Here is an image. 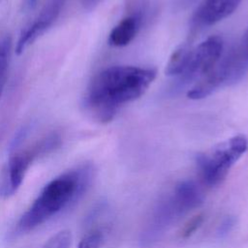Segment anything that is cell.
Masks as SVG:
<instances>
[{
	"label": "cell",
	"instance_id": "obj_4",
	"mask_svg": "<svg viewBox=\"0 0 248 248\" xmlns=\"http://www.w3.org/2000/svg\"><path fill=\"white\" fill-rule=\"evenodd\" d=\"M223 46L224 43L221 37L211 36L192 48L185 70L177 77L176 86L182 87L192 81H198L210 72L220 60Z\"/></svg>",
	"mask_w": 248,
	"mask_h": 248
},
{
	"label": "cell",
	"instance_id": "obj_12",
	"mask_svg": "<svg viewBox=\"0 0 248 248\" xmlns=\"http://www.w3.org/2000/svg\"><path fill=\"white\" fill-rule=\"evenodd\" d=\"M103 232L99 230H93L85 234L79 241L78 248H100L103 242Z\"/></svg>",
	"mask_w": 248,
	"mask_h": 248
},
{
	"label": "cell",
	"instance_id": "obj_16",
	"mask_svg": "<svg viewBox=\"0 0 248 248\" xmlns=\"http://www.w3.org/2000/svg\"><path fill=\"white\" fill-rule=\"evenodd\" d=\"M7 72H8V65H5L0 68V97L4 90V86L7 79Z\"/></svg>",
	"mask_w": 248,
	"mask_h": 248
},
{
	"label": "cell",
	"instance_id": "obj_11",
	"mask_svg": "<svg viewBox=\"0 0 248 248\" xmlns=\"http://www.w3.org/2000/svg\"><path fill=\"white\" fill-rule=\"evenodd\" d=\"M72 234L70 231L63 230L49 237L42 248H70Z\"/></svg>",
	"mask_w": 248,
	"mask_h": 248
},
{
	"label": "cell",
	"instance_id": "obj_3",
	"mask_svg": "<svg viewBox=\"0 0 248 248\" xmlns=\"http://www.w3.org/2000/svg\"><path fill=\"white\" fill-rule=\"evenodd\" d=\"M247 149V139L244 136H234L218 143L209 152L199 154L197 165L202 177L211 186L220 183Z\"/></svg>",
	"mask_w": 248,
	"mask_h": 248
},
{
	"label": "cell",
	"instance_id": "obj_18",
	"mask_svg": "<svg viewBox=\"0 0 248 248\" xmlns=\"http://www.w3.org/2000/svg\"><path fill=\"white\" fill-rule=\"evenodd\" d=\"M100 0H83V6L86 10L91 11L96 7V5L99 3Z\"/></svg>",
	"mask_w": 248,
	"mask_h": 248
},
{
	"label": "cell",
	"instance_id": "obj_7",
	"mask_svg": "<svg viewBox=\"0 0 248 248\" xmlns=\"http://www.w3.org/2000/svg\"><path fill=\"white\" fill-rule=\"evenodd\" d=\"M241 0H203L192 17L193 30L211 26L231 16Z\"/></svg>",
	"mask_w": 248,
	"mask_h": 248
},
{
	"label": "cell",
	"instance_id": "obj_20",
	"mask_svg": "<svg viewBox=\"0 0 248 248\" xmlns=\"http://www.w3.org/2000/svg\"><path fill=\"white\" fill-rule=\"evenodd\" d=\"M188 1H189V0H188ZM190 1H192V0H190Z\"/></svg>",
	"mask_w": 248,
	"mask_h": 248
},
{
	"label": "cell",
	"instance_id": "obj_17",
	"mask_svg": "<svg viewBox=\"0 0 248 248\" xmlns=\"http://www.w3.org/2000/svg\"><path fill=\"white\" fill-rule=\"evenodd\" d=\"M237 46L239 47V49L248 56V29L245 32L243 38L241 39V41L239 42V44L237 45Z\"/></svg>",
	"mask_w": 248,
	"mask_h": 248
},
{
	"label": "cell",
	"instance_id": "obj_8",
	"mask_svg": "<svg viewBox=\"0 0 248 248\" xmlns=\"http://www.w3.org/2000/svg\"><path fill=\"white\" fill-rule=\"evenodd\" d=\"M202 200V194L196 183L186 180L176 185L172 202L175 210L183 211L200 205Z\"/></svg>",
	"mask_w": 248,
	"mask_h": 248
},
{
	"label": "cell",
	"instance_id": "obj_6",
	"mask_svg": "<svg viewBox=\"0 0 248 248\" xmlns=\"http://www.w3.org/2000/svg\"><path fill=\"white\" fill-rule=\"evenodd\" d=\"M66 0H46L38 16L20 34L16 46V53L21 54L24 49L41 37L57 19Z\"/></svg>",
	"mask_w": 248,
	"mask_h": 248
},
{
	"label": "cell",
	"instance_id": "obj_9",
	"mask_svg": "<svg viewBox=\"0 0 248 248\" xmlns=\"http://www.w3.org/2000/svg\"><path fill=\"white\" fill-rule=\"evenodd\" d=\"M140 15H133L123 18L110 32L108 37L109 45L113 46H127L137 35L140 26Z\"/></svg>",
	"mask_w": 248,
	"mask_h": 248
},
{
	"label": "cell",
	"instance_id": "obj_2",
	"mask_svg": "<svg viewBox=\"0 0 248 248\" xmlns=\"http://www.w3.org/2000/svg\"><path fill=\"white\" fill-rule=\"evenodd\" d=\"M94 168L83 164L49 181L17 221L14 234L26 233L78 202L90 187Z\"/></svg>",
	"mask_w": 248,
	"mask_h": 248
},
{
	"label": "cell",
	"instance_id": "obj_5",
	"mask_svg": "<svg viewBox=\"0 0 248 248\" xmlns=\"http://www.w3.org/2000/svg\"><path fill=\"white\" fill-rule=\"evenodd\" d=\"M46 155V149L41 140L20 151H14L9 159L7 180L0 188V196L9 198L20 187L25 173L31 164Z\"/></svg>",
	"mask_w": 248,
	"mask_h": 248
},
{
	"label": "cell",
	"instance_id": "obj_15",
	"mask_svg": "<svg viewBox=\"0 0 248 248\" xmlns=\"http://www.w3.org/2000/svg\"><path fill=\"white\" fill-rule=\"evenodd\" d=\"M10 50V44L4 40H0V68L9 64Z\"/></svg>",
	"mask_w": 248,
	"mask_h": 248
},
{
	"label": "cell",
	"instance_id": "obj_13",
	"mask_svg": "<svg viewBox=\"0 0 248 248\" xmlns=\"http://www.w3.org/2000/svg\"><path fill=\"white\" fill-rule=\"evenodd\" d=\"M203 222V216L202 214H198L196 216H194L183 228L181 235L182 237H188L190 235H192L202 224Z\"/></svg>",
	"mask_w": 248,
	"mask_h": 248
},
{
	"label": "cell",
	"instance_id": "obj_1",
	"mask_svg": "<svg viewBox=\"0 0 248 248\" xmlns=\"http://www.w3.org/2000/svg\"><path fill=\"white\" fill-rule=\"evenodd\" d=\"M156 77L150 68L112 66L101 71L90 82L84 98V107L100 123L111 121L126 103L140 98Z\"/></svg>",
	"mask_w": 248,
	"mask_h": 248
},
{
	"label": "cell",
	"instance_id": "obj_14",
	"mask_svg": "<svg viewBox=\"0 0 248 248\" xmlns=\"http://www.w3.org/2000/svg\"><path fill=\"white\" fill-rule=\"evenodd\" d=\"M234 224H235V218L233 216H227L226 218H224L218 228V232H217L218 235L220 237L226 236L232 231Z\"/></svg>",
	"mask_w": 248,
	"mask_h": 248
},
{
	"label": "cell",
	"instance_id": "obj_10",
	"mask_svg": "<svg viewBox=\"0 0 248 248\" xmlns=\"http://www.w3.org/2000/svg\"><path fill=\"white\" fill-rule=\"evenodd\" d=\"M192 46L188 44L178 46L170 55L166 67V74L168 76L178 77L185 70L190 58Z\"/></svg>",
	"mask_w": 248,
	"mask_h": 248
},
{
	"label": "cell",
	"instance_id": "obj_19",
	"mask_svg": "<svg viewBox=\"0 0 248 248\" xmlns=\"http://www.w3.org/2000/svg\"><path fill=\"white\" fill-rule=\"evenodd\" d=\"M36 1H37V0H29V2H30V3H32V4H33V3H35Z\"/></svg>",
	"mask_w": 248,
	"mask_h": 248
}]
</instances>
